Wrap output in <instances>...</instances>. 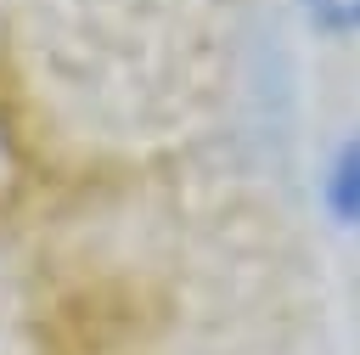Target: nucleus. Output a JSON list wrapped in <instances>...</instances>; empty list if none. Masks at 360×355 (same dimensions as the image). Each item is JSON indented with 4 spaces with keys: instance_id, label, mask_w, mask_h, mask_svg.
Instances as JSON below:
<instances>
[{
    "instance_id": "nucleus-1",
    "label": "nucleus",
    "mask_w": 360,
    "mask_h": 355,
    "mask_svg": "<svg viewBox=\"0 0 360 355\" xmlns=\"http://www.w3.org/2000/svg\"><path fill=\"white\" fill-rule=\"evenodd\" d=\"M321 197H326V214L338 220V231H349L360 242V130H349L326 163V180H321Z\"/></svg>"
},
{
    "instance_id": "nucleus-2",
    "label": "nucleus",
    "mask_w": 360,
    "mask_h": 355,
    "mask_svg": "<svg viewBox=\"0 0 360 355\" xmlns=\"http://www.w3.org/2000/svg\"><path fill=\"white\" fill-rule=\"evenodd\" d=\"M298 11L315 34H332V39L360 34V0H298Z\"/></svg>"
}]
</instances>
